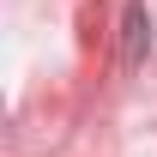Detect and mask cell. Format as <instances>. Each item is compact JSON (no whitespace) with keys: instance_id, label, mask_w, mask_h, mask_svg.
<instances>
[{"instance_id":"cell-1","label":"cell","mask_w":157,"mask_h":157,"mask_svg":"<svg viewBox=\"0 0 157 157\" xmlns=\"http://www.w3.org/2000/svg\"><path fill=\"white\" fill-rule=\"evenodd\" d=\"M127 30H133V36H127V60H139V36H145V12H127Z\"/></svg>"}]
</instances>
